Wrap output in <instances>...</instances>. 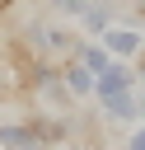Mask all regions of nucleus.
Listing matches in <instances>:
<instances>
[{
  "mask_svg": "<svg viewBox=\"0 0 145 150\" xmlns=\"http://www.w3.org/2000/svg\"><path fill=\"white\" fill-rule=\"evenodd\" d=\"M61 84L70 89V98H89V94H94V70H89L84 61L65 56V66H61Z\"/></svg>",
  "mask_w": 145,
  "mask_h": 150,
  "instance_id": "7ed1b4c3",
  "label": "nucleus"
},
{
  "mask_svg": "<svg viewBox=\"0 0 145 150\" xmlns=\"http://www.w3.org/2000/svg\"><path fill=\"white\" fill-rule=\"evenodd\" d=\"M103 108H108V117H117V122H140L145 117V98L136 94V89H122V94H108V98H98Z\"/></svg>",
  "mask_w": 145,
  "mask_h": 150,
  "instance_id": "f03ea898",
  "label": "nucleus"
},
{
  "mask_svg": "<svg viewBox=\"0 0 145 150\" xmlns=\"http://www.w3.org/2000/svg\"><path fill=\"white\" fill-rule=\"evenodd\" d=\"M0 145H5V150H47L42 136L33 131V122H9V127H0Z\"/></svg>",
  "mask_w": 145,
  "mask_h": 150,
  "instance_id": "20e7f679",
  "label": "nucleus"
},
{
  "mask_svg": "<svg viewBox=\"0 0 145 150\" xmlns=\"http://www.w3.org/2000/svg\"><path fill=\"white\" fill-rule=\"evenodd\" d=\"M0 150H5V145H0Z\"/></svg>",
  "mask_w": 145,
  "mask_h": 150,
  "instance_id": "9b49d317",
  "label": "nucleus"
},
{
  "mask_svg": "<svg viewBox=\"0 0 145 150\" xmlns=\"http://www.w3.org/2000/svg\"><path fill=\"white\" fill-rule=\"evenodd\" d=\"M131 150H145V127H140V131L131 136Z\"/></svg>",
  "mask_w": 145,
  "mask_h": 150,
  "instance_id": "6e6552de",
  "label": "nucleus"
},
{
  "mask_svg": "<svg viewBox=\"0 0 145 150\" xmlns=\"http://www.w3.org/2000/svg\"><path fill=\"white\" fill-rule=\"evenodd\" d=\"M80 19H84L89 33H108V28H112V5H89Z\"/></svg>",
  "mask_w": 145,
  "mask_h": 150,
  "instance_id": "423d86ee",
  "label": "nucleus"
},
{
  "mask_svg": "<svg viewBox=\"0 0 145 150\" xmlns=\"http://www.w3.org/2000/svg\"><path fill=\"white\" fill-rule=\"evenodd\" d=\"M9 5H14V0H0V9H9Z\"/></svg>",
  "mask_w": 145,
  "mask_h": 150,
  "instance_id": "9d476101",
  "label": "nucleus"
},
{
  "mask_svg": "<svg viewBox=\"0 0 145 150\" xmlns=\"http://www.w3.org/2000/svg\"><path fill=\"white\" fill-rule=\"evenodd\" d=\"M136 75H140V84H145V61H140V66H136Z\"/></svg>",
  "mask_w": 145,
  "mask_h": 150,
  "instance_id": "1a4fd4ad",
  "label": "nucleus"
},
{
  "mask_svg": "<svg viewBox=\"0 0 145 150\" xmlns=\"http://www.w3.org/2000/svg\"><path fill=\"white\" fill-rule=\"evenodd\" d=\"M56 9H61V14H84L89 0H56Z\"/></svg>",
  "mask_w": 145,
  "mask_h": 150,
  "instance_id": "0eeeda50",
  "label": "nucleus"
},
{
  "mask_svg": "<svg viewBox=\"0 0 145 150\" xmlns=\"http://www.w3.org/2000/svg\"><path fill=\"white\" fill-rule=\"evenodd\" d=\"M122 89H136V70L112 56V66L103 75H94V98H108V94H122Z\"/></svg>",
  "mask_w": 145,
  "mask_h": 150,
  "instance_id": "f257e3e1",
  "label": "nucleus"
},
{
  "mask_svg": "<svg viewBox=\"0 0 145 150\" xmlns=\"http://www.w3.org/2000/svg\"><path fill=\"white\" fill-rule=\"evenodd\" d=\"M98 38H103V47H108L117 61H126V56L140 52V33H136V28H108V33H98Z\"/></svg>",
  "mask_w": 145,
  "mask_h": 150,
  "instance_id": "39448f33",
  "label": "nucleus"
}]
</instances>
